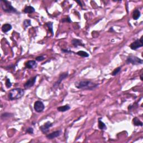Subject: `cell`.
Wrapping results in <instances>:
<instances>
[{
  "mask_svg": "<svg viewBox=\"0 0 143 143\" xmlns=\"http://www.w3.org/2000/svg\"><path fill=\"white\" fill-rule=\"evenodd\" d=\"M75 86L78 89L86 90H93L95 88H97L99 84L95 83L91 81H77L75 83Z\"/></svg>",
  "mask_w": 143,
  "mask_h": 143,
  "instance_id": "1",
  "label": "cell"
},
{
  "mask_svg": "<svg viewBox=\"0 0 143 143\" xmlns=\"http://www.w3.org/2000/svg\"><path fill=\"white\" fill-rule=\"evenodd\" d=\"M25 91L21 88H14L9 93V98L11 101L16 100L21 98L24 95Z\"/></svg>",
  "mask_w": 143,
  "mask_h": 143,
  "instance_id": "2",
  "label": "cell"
},
{
  "mask_svg": "<svg viewBox=\"0 0 143 143\" xmlns=\"http://www.w3.org/2000/svg\"><path fill=\"white\" fill-rule=\"evenodd\" d=\"M1 4L2 9L6 13H13L18 14V12L11 4L10 2L6 0H1Z\"/></svg>",
  "mask_w": 143,
  "mask_h": 143,
  "instance_id": "3",
  "label": "cell"
},
{
  "mask_svg": "<svg viewBox=\"0 0 143 143\" xmlns=\"http://www.w3.org/2000/svg\"><path fill=\"white\" fill-rule=\"evenodd\" d=\"M126 62L127 64H131L133 65H136L142 64L143 63V61L137 56H134V55H130L127 57Z\"/></svg>",
  "mask_w": 143,
  "mask_h": 143,
  "instance_id": "4",
  "label": "cell"
},
{
  "mask_svg": "<svg viewBox=\"0 0 143 143\" xmlns=\"http://www.w3.org/2000/svg\"><path fill=\"white\" fill-rule=\"evenodd\" d=\"M143 36H142L140 39L136 40L132 43L130 45V48H131L132 50H136L137 49L139 48L142 47L143 46Z\"/></svg>",
  "mask_w": 143,
  "mask_h": 143,
  "instance_id": "5",
  "label": "cell"
},
{
  "mask_svg": "<svg viewBox=\"0 0 143 143\" xmlns=\"http://www.w3.org/2000/svg\"><path fill=\"white\" fill-rule=\"evenodd\" d=\"M34 108L36 113H41L45 108V106L43 103L40 101H37L35 102L34 105Z\"/></svg>",
  "mask_w": 143,
  "mask_h": 143,
  "instance_id": "6",
  "label": "cell"
},
{
  "mask_svg": "<svg viewBox=\"0 0 143 143\" xmlns=\"http://www.w3.org/2000/svg\"><path fill=\"white\" fill-rule=\"evenodd\" d=\"M53 124L50 121H47V122H45L43 126H41L40 127V130H41V132L44 134H47L48 133L49 131V129L50 127L53 126Z\"/></svg>",
  "mask_w": 143,
  "mask_h": 143,
  "instance_id": "7",
  "label": "cell"
},
{
  "mask_svg": "<svg viewBox=\"0 0 143 143\" xmlns=\"http://www.w3.org/2000/svg\"><path fill=\"white\" fill-rule=\"evenodd\" d=\"M36 78L37 76H35L34 77L29 79L28 81H27L26 82L24 85V88L25 89H28L31 88V87H33L35 84V82H36Z\"/></svg>",
  "mask_w": 143,
  "mask_h": 143,
  "instance_id": "8",
  "label": "cell"
},
{
  "mask_svg": "<svg viewBox=\"0 0 143 143\" xmlns=\"http://www.w3.org/2000/svg\"><path fill=\"white\" fill-rule=\"evenodd\" d=\"M68 72H65V73H61L59 76V79H58V81H56V82L55 83V84H54V87H58V86L61 83V82H62L63 80L65 79L68 77Z\"/></svg>",
  "mask_w": 143,
  "mask_h": 143,
  "instance_id": "9",
  "label": "cell"
},
{
  "mask_svg": "<svg viewBox=\"0 0 143 143\" xmlns=\"http://www.w3.org/2000/svg\"><path fill=\"white\" fill-rule=\"evenodd\" d=\"M61 130H58V131H54L53 133L47 135V136H46V137H47L48 139H50V140L53 139L58 137V136H59L60 135H61Z\"/></svg>",
  "mask_w": 143,
  "mask_h": 143,
  "instance_id": "10",
  "label": "cell"
},
{
  "mask_svg": "<svg viewBox=\"0 0 143 143\" xmlns=\"http://www.w3.org/2000/svg\"><path fill=\"white\" fill-rule=\"evenodd\" d=\"M37 65H38V64L35 61H27L25 63V67L28 69H34L36 68Z\"/></svg>",
  "mask_w": 143,
  "mask_h": 143,
  "instance_id": "11",
  "label": "cell"
},
{
  "mask_svg": "<svg viewBox=\"0 0 143 143\" xmlns=\"http://www.w3.org/2000/svg\"><path fill=\"white\" fill-rule=\"evenodd\" d=\"M72 44L73 45L74 47H78L79 46L81 47H84V44L82 43V41L81 40L74 39L72 40Z\"/></svg>",
  "mask_w": 143,
  "mask_h": 143,
  "instance_id": "12",
  "label": "cell"
},
{
  "mask_svg": "<svg viewBox=\"0 0 143 143\" xmlns=\"http://www.w3.org/2000/svg\"><path fill=\"white\" fill-rule=\"evenodd\" d=\"M12 26L10 24H5L2 26V31L3 33H7V32L11 30Z\"/></svg>",
  "mask_w": 143,
  "mask_h": 143,
  "instance_id": "13",
  "label": "cell"
},
{
  "mask_svg": "<svg viewBox=\"0 0 143 143\" xmlns=\"http://www.w3.org/2000/svg\"><path fill=\"white\" fill-rule=\"evenodd\" d=\"M140 16H141V13L139 10L136 9V10L134 11L133 13V18L134 20H137L139 19Z\"/></svg>",
  "mask_w": 143,
  "mask_h": 143,
  "instance_id": "14",
  "label": "cell"
},
{
  "mask_svg": "<svg viewBox=\"0 0 143 143\" xmlns=\"http://www.w3.org/2000/svg\"><path fill=\"white\" fill-rule=\"evenodd\" d=\"M101 119L102 118H100L98 120V128L102 130H104L106 129V126L104 122H103L102 121H101Z\"/></svg>",
  "mask_w": 143,
  "mask_h": 143,
  "instance_id": "15",
  "label": "cell"
},
{
  "mask_svg": "<svg viewBox=\"0 0 143 143\" xmlns=\"http://www.w3.org/2000/svg\"><path fill=\"white\" fill-rule=\"evenodd\" d=\"M35 11V9L31 6H26L24 10V12L26 13H33V12H34Z\"/></svg>",
  "mask_w": 143,
  "mask_h": 143,
  "instance_id": "16",
  "label": "cell"
},
{
  "mask_svg": "<svg viewBox=\"0 0 143 143\" xmlns=\"http://www.w3.org/2000/svg\"><path fill=\"white\" fill-rule=\"evenodd\" d=\"M70 107L68 104H66V105L64 106H60L58 107L57 108V110L59 112H65L67 111L70 110Z\"/></svg>",
  "mask_w": 143,
  "mask_h": 143,
  "instance_id": "17",
  "label": "cell"
},
{
  "mask_svg": "<svg viewBox=\"0 0 143 143\" xmlns=\"http://www.w3.org/2000/svg\"><path fill=\"white\" fill-rule=\"evenodd\" d=\"M133 124L136 126H143V122L138 117H134L133 120Z\"/></svg>",
  "mask_w": 143,
  "mask_h": 143,
  "instance_id": "18",
  "label": "cell"
},
{
  "mask_svg": "<svg viewBox=\"0 0 143 143\" xmlns=\"http://www.w3.org/2000/svg\"><path fill=\"white\" fill-rule=\"evenodd\" d=\"M77 54L80 56H82V57L84 58H87L89 56V54H88V53H87V52L84 51H82V50L78 52L77 53Z\"/></svg>",
  "mask_w": 143,
  "mask_h": 143,
  "instance_id": "19",
  "label": "cell"
},
{
  "mask_svg": "<svg viewBox=\"0 0 143 143\" xmlns=\"http://www.w3.org/2000/svg\"><path fill=\"white\" fill-rule=\"evenodd\" d=\"M53 23L52 22H48L46 23V25L48 27L49 31L50 32L52 35H54V32H53Z\"/></svg>",
  "mask_w": 143,
  "mask_h": 143,
  "instance_id": "20",
  "label": "cell"
},
{
  "mask_svg": "<svg viewBox=\"0 0 143 143\" xmlns=\"http://www.w3.org/2000/svg\"><path fill=\"white\" fill-rule=\"evenodd\" d=\"M12 116H13V114H12V113H2V115H1V119H6V118L10 117H12Z\"/></svg>",
  "mask_w": 143,
  "mask_h": 143,
  "instance_id": "21",
  "label": "cell"
},
{
  "mask_svg": "<svg viewBox=\"0 0 143 143\" xmlns=\"http://www.w3.org/2000/svg\"><path fill=\"white\" fill-rule=\"evenodd\" d=\"M121 69V67L117 68H116V69H115L113 70V73H111V74L113 75V76H116L117 74H119L120 73V72Z\"/></svg>",
  "mask_w": 143,
  "mask_h": 143,
  "instance_id": "22",
  "label": "cell"
},
{
  "mask_svg": "<svg viewBox=\"0 0 143 143\" xmlns=\"http://www.w3.org/2000/svg\"><path fill=\"white\" fill-rule=\"evenodd\" d=\"M23 25H24V26L25 27V28H27L29 26H31V20H25L24 21V23H23Z\"/></svg>",
  "mask_w": 143,
  "mask_h": 143,
  "instance_id": "23",
  "label": "cell"
},
{
  "mask_svg": "<svg viewBox=\"0 0 143 143\" xmlns=\"http://www.w3.org/2000/svg\"><path fill=\"white\" fill-rule=\"evenodd\" d=\"M5 85L6 86L7 88H10L12 86V83L11 82H10V80L9 79H7V80L6 81V83H5Z\"/></svg>",
  "mask_w": 143,
  "mask_h": 143,
  "instance_id": "24",
  "label": "cell"
},
{
  "mask_svg": "<svg viewBox=\"0 0 143 143\" xmlns=\"http://www.w3.org/2000/svg\"><path fill=\"white\" fill-rule=\"evenodd\" d=\"M61 22H68V23H70V22H72V20H70V18L69 17H68L63 18V19L61 20Z\"/></svg>",
  "mask_w": 143,
  "mask_h": 143,
  "instance_id": "25",
  "label": "cell"
},
{
  "mask_svg": "<svg viewBox=\"0 0 143 143\" xmlns=\"http://www.w3.org/2000/svg\"><path fill=\"white\" fill-rule=\"evenodd\" d=\"M27 133L30 134H33L34 133V129L32 127H29L26 129V131Z\"/></svg>",
  "mask_w": 143,
  "mask_h": 143,
  "instance_id": "26",
  "label": "cell"
},
{
  "mask_svg": "<svg viewBox=\"0 0 143 143\" xmlns=\"http://www.w3.org/2000/svg\"><path fill=\"white\" fill-rule=\"evenodd\" d=\"M35 59H36V61H44V60L45 59V57H44V56H38V57H36V58H35Z\"/></svg>",
  "mask_w": 143,
  "mask_h": 143,
  "instance_id": "27",
  "label": "cell"
},
{
  "mask_svg": "<svg viewBox=\"0 0 143 143\" xmlns=\"http://www.w3.org/2000/svg\"><path fill=\"white\" fill-rule=\"evenodd\" d=\"M61 52L63 53H68V54H70L72 53H73L71 50H70L69 49H61Z\"/></svg>",
  "mask_w": 143,
  "mask_h": 143,
  "instance_id": "28",
  "label": "cell"
},
{
  "mask_svg": "<svg viewBox=\"0 0 143 143\" xmlns=\"http://www.w3.org/2000/svg\"><path fill=\"white\" fill-rule=\"evenodd\" d=\"M76 2L77 3H78V4H79V6H81V7H82V2H81V1H76Z\"/></svg>",
  "mask_w": 143,
  "mask_h": 143,
  "instance_id": "29",
  "label": "cell"
},
{
  "mask_svg": "<svg viewBox=\"0 0 143 143\" xmlns=\"http://www.w3.org/2000/svg\"><path fill=\"white\" fill-rule=\"evenodd\" d=\"M140 78H141V81H143V78H142V75H141V76H140Z\"/></svg>",
  "mask_w": 143,
  "mask_h": 143,
  "instance_id": "30",
  "label": "cell"
}]
</instances>
